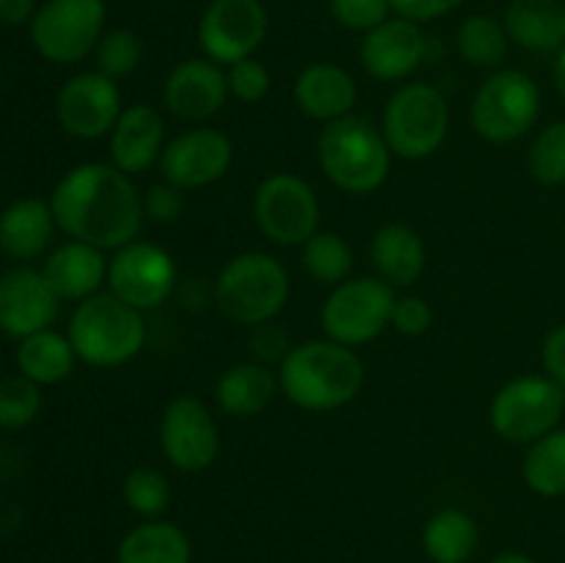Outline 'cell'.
Wrapping results in <instances>:
<instances>
[{
    "label": "cell",
    "mask_w": 565,
    "mask_h": 563,
    "mask_svg": "<svg viewBox=\"0 0 565 563\" xmlns=\"http://www.w3.org/2000/svg\"><path fill=\"white\" fill-rule=\"evenodd\" d=\"M50 208L72 241L97 248L127 246L143 224V199L130 177L108 163L75 166L55 185Z\"/></svg>",
    "instance_id": "obj_1"
},
{
    "label": "cell",
    "mask_w": 565,
    "mask_h": 563,
    "mask_svg": "<svg viewBox=\"0 0 565 563\" xmlns=\"http://www.w3.org/2000/svg\"><path fill=\"white\" fill-rule=\"evenodd\" d=\"M489 563H535V557L524 555V552H500Z\"/></svg>",
    "instance_id": "obj_46"
},
{
    "label": "cell",
    "mask_w": 565,
    "mask_h": 563,
    "mask_svg": "<svg viewBox=\"0 0 565 563\" xmlns=\"http://www.w3.org/2000/svg\"><path fill=\"white\" fill-rule=\"evenodd\" d=\"M42 408V392L36 381L25 375H9L0 381V428H25Z\"/></svg>",
    "instance_id": "obj_35"
},
{
    "label": "cell",
    "mask_w": 565,
    "mask_h": 563,
    "mask_svg": "<svg viewBox=\"0 0 565 563\" xmlns=\"http://www.w3.org/2000/svg\"><path fill=\"white\" fill-rule=\"evenodd\" d=\"M143 59L141 39L132 31H110L97 44V66L108 77H127L138 70Z\"/></svg>",
    "instance_id": "obj_36"
},
{
    "label": "cell",
    "mask_w": 565,
    "mask_h": 563,
    "mask_svg": "<svg viewBox=\"0 0 565 563\" xmlns=\"http://www.w3.org/2000/svg\"><path fill=\"white\" fill-rule=\"evenodd\" d=\"M541 362H544L546 375L565 390V323L555 326L546 334L544 348H541Z\"/></svg>",
    "instance_id": "obj_43"
},
{
    "label": "cell",
    "mask_w": 565,
    "mask_h": 563,
    "mask_svg": "<svg viewBox=\"0 0 565 563\" xmlns=\"http://www.w3.org/2000/svg\"><path fill=\"white\" fill-rule=\"evenodd\" d=\"M163 149V119L149 105H132L121 110L119 121L110 130V155L114 166L125 174H141Z\"/></svg>",
    "instance_id": "obj_21"
},
{
    "label": "cell",
    "mask_w": 565,
    "mask_h": 563,
    "mask_svg": "<svg viewBox=\"0 0 565 563\" xmlns=\"http://www.w3.org/2000/svg\"><path fill=\"white\" fill-rule=\"evenodd\" d=\"M428 53L425 33L412 20H386L364 36L362 64L379 81H401L408 77Z\"/></svg>",
    "instance_id": "obj_18"
},
{
    "label": "cell",
    "mask_w": 565,
    "mask_h": 563,
    "mask_svg": "<svg viewBox=\"0 0 565 563\" xmlns=\"http://www.w3.org/2000/svg\"><path fill=\"white\" fill-rule=\"evenodd\" d=\"M530 174L541 185H563L565 182V121H552L539 132L527 155Z\"/></svg>",
    "instance_id": "obj_33"
},
{
    "label": "cell",
    "mask_w": 565,
    "mask_h": 563,
    "mask_svg": "<svg viewBox=\"0 0 565 563\" xmlns=\"http://www.w3.org/2000/svg\"><path fill=\"white\" fill-rule=\"evenodd\" d=\"M226 75L213 61H182L166 81V108L185 121H204L224 108Z\"/></svg>",
    "instance_id": "obj_19"
},
{
    "label": "cell",
    "mask_w": 565,
    "mask_h": 563,
    "mask_svg": "<svg viewBox=\"0 0 565 563\" xmlns=\"http://www.w3.org/2000/svg\"><path fill=\"white\" fill-rule=\"evenodd\" d=\"M450 127V110L439 88L428 83H408L397 88L384 110V138L395 155L419 160L441 147Z\"/></svg>",
    "instance_id": "obj_6"
},
{
    "label": "cell",
    "mask_w": 565,
    "mask_h": 563,
    "mask_svg": "<svg viewBox=\"0 0 565 563\" xmlns=\"http://www.w3.org/2000/svg\"><path fill=\"white\" fill-rule=\"evenodd\" d=\"M296 103L303 114L329 125L351 114L356 103V83L340 66L312 64L298 75Z\"/></svg>",
    "instance_id": "obj_22"
},
{
    "label": "cell",
    "mask_w": 565,
    "mask_h": 563,
    "mask_svg": "<svg viewBox=\"0 0 565 563\" xmlns=\"http://www.w3.org/2000/svg\"><path fill=\"white\" fill-rule=\"evenodd\" d=\"M395 293L381 279H353L337 285L323 307L326 334L342 346H364L392 326Z\"/></svg>",
    "instance_id": "obj_10"
},
{
    "label": "cell",
    "mask_w": 565,
    "mask_h": 563,
    "mask_svg": "<svg viewBox=\"0 0 565 563\" xmlns=\"http://www.w3.org/2000/svg\"><path fill=\"white\" fill-rule=\"evenodd\" d=\"M226 83H230V92L235 94L237 99H243V103H257V99H263L265 94H268L270 75L259 61L243 59L230 66Z\"/></svg>",
    "instance_id": "obj_38"
},
{
    "label": "cell",
    "mask_w": 565,
    "mask_h": 563,
    "mask_svg": "<svg viewBox=\"0 0 565 563\" xmlns=\"http://www.w3.org/2000/svg\"><path fill=\"white\" fill-rule=\"evenodd\" d=\"M42 274L58 298L86 301V298L97 296L99 285L108 276V263L103 257V248L92 246V243L70 241L50 254Z\"/></svg>",
    "instance_id": "obj_20"
},
{
    "label": "cell",
    "mask_w": 565,
    "mask_h": 563,
    "mask_svg": "<svg viewBox=\"0 0 565 563\" xmlns=\"http://www.w3.org/2000/svg\"><path fill=\"white\" fill-rule=\"evenodd\" d=\"M17 364H20L22 375L36 381L39 386L58 384L72 373L75 348H72L70 337L44 329L22 340L20 351H17Z\"/></svg>",
    "instance_id": "obj_29"
},
{
    "label": "cell",
    "mask_w": 565,
    "mask_h": 563,
    "mask_svg": "<svg viewBox=\"0 0 565 563\" xmlns=\"http://www.w3.org/2000/svg\"><path fill=\"white\" fill-rule=\"evenodd\" d=\"M279 384L296 406L331 412L359 395L364 384L362 359L334 340H312L290 348L281 362Z\"/></svg>",
    "instance_id": "obj_2"
},
{
    "label": "cell",
    "mask_w": 565,
    "mask_h": 563,
    "mask_svg": "<svg viewBox=\"0 0 565 563\" xmlns=\"http://www.w3.org/2000/svg\"><path fill=\"white\" fill-rule=\"evenodd\" d=\"M565 408V390L550 375H522L502 386L491 403V425L513 445H533L557 428Z\"/></svg>",
    "instance_id": "obj_7"
},
{
    "label": "cell",
    "mask_w": 565,
    "mask_h": 563,
    "mask_svg": "<svg viewBox=\"0 0 565 563\" xmlns=\"http://www.w3.org/2000/svg\"><path fill=\"white\" fill-rule=\"evenodd\" d=\"M121 495H125V502L132 511L141 513V517L154 519L169 508L171 486L169 480H166V475L158 472V469L138 467L125 478Z\"/></svg>",
    "instance_id": "obj_34"
},
{
    "label": "cell",
    "mask_w": 565,
    "mask_h": 563,
    "mask_svg": "<svg viewBox=\"0 0 565 563\" xmlns=\"http://www.w3.org/2000/svg\"><path fill=\"white\" fill-rule=\"evenodd\" d=\"M191 539L174 522H143L121 539L119 563H191Z\"/></svg>",
    "instance_id": "obj_26"
},
{
    "label": "cell",
    "mask_w": 565,
    "mask_h": 563,
    "mask_svg": "<svg viewBox=\"0 0 565 563\" xmlns=\"http://www.w3.org/2000/svg\"><path fill=\"white\" fill-rule=\"evenodd\" d=\"M461 3L463 0H392V9H395L403 20L428 22L436 20V17L450 14V11Z\"/></svg>",
    "instance_id": "obj_42"
},
{
    "label": "cell",
    "mask_w": 565,
    "mask_h": 563,
    "mask_svg": "<svg viewBox=\"0 0 565 563\" xmlns=\"http://www.w3.org/2000/svg\"><path fill=\"white\" fill-rule=\"evenodd\" d=\"M160 445L177 469L202 472L218 458V425L202 401L191 395L174 397L163 412Z\"/></svg>",
    "instance_id": "obj_14"
},
{
    "label": "cell",
    "mask_w": 565,
    "mask_h": 563,
    "mask_svg": "<svg viewBox=\"0 0 565 563\" xmlns=\"http://www.w3.org/2000/svg\"><path fill=\"white\" fill-rule=\"evenodd\" d=\"M254 215L268 241L279 246H301L318 232V196L301 177L274 174L254 196Z\"/></svg>",
    "instance_id": "obj_11"
},
{
    "label": "cell",
    "mask_w": 565,
    "mask_h": 563,
    "mask_svg": "<svg viewBox=\"0 0 565 563\" xmlns=\"http://www.w3.org/2000/svg\"><path fill=\"white\" fill-rule=\"evenodd\" d=\"M290 296L285 265L263 252L237 254L215 282V301L230 320L243 326L268 323Z\"/></svg>",
    "instance_id": "obj_5"
},
{
    "label": "cell",
    "mask_w": 565,
    "mask_h": 563,
    "mask_svg": "<svg viewBox=\"0 0 565 563\" xmlns=\"http://www.w3.org/2000/svg\"><path fill=\"white\" fill-rule=\"evenodd\" d=\"M61 127L75 138H99L114 130L121 116V97L114 77L103 72L75 75L55 99Z\"/></svg>",
    "instance_id": "obj_15"
},
{
    "label": "cell",
    "mask_w": 565,
    "mask_h": 563,
    "mask_svg": "<svg viewBox=\"0 0 565 563\" xmlns=\"http://www.w3.org/2000/svg\"><path fill=\"white\" fill-rule=\"evenodd\" d=\"M373 263L386 285L408 287L423 276L425 270V246L414 230L403 224L381 226L373 237Z\"/></svg>",
    "instance_id": "obj_25"
},
{
    "label": "cell",
    "mask_w": 565,
    "mask_h": 563,
    "mask_svg": "<svg viewBox=\"0 0 565 563\" xmlns=\"http://www.w3.org/2000/svg\"><path fill=\"white\" fill-rule=\"evenodd\" d=\"M36 14V0H0V22L22 25Z\"/></svg>",
    "instance_id": "obj_44"
},
{
    "label": "cell",
    "mask_w": 565,
    "mask_h": 563,
    "mask_svg": "<svg viewBox=\"0 0 565 563\" xmlns=\"http://www.w3.org/2000/svg\"><path fill=\"white\" fill-rule=\"evenodd\" d=\"M318 160L337 188L348 193H370L390 174L392 149L367 119L348 114L323 127L318 138Z\"/></svg>",
    "instance_id": "obj_4"
},
{
    "label": "cell",
    "mask_w": 565,
    "mask_h": 563,
    "mask_svg": "<svg viewBox=\"0 0 565 563\" xmlns=\"http://www.w3.org/2000/svg\"><path fill=\"white\" fill-rule=\"evenodd\" d=\"M103 0H47L31 20V42L53 64H77L103 39Z\"/></svg>",
    "instance_id": "obj_9"
},
{
    "label": "cell",
    "mask_w": 565,
    "mask_h": 563,
    "mask_svg": "<svg viewBox=\"0 0 565 563\" xmlns=\"http://www.w3.org/2000/svg\"><path fill=\"white\" fill-rule=\"evenodd\" d=\"M541 92L530 75L519 70L494 72L472 99V125L478 136L494 144H511L535 125Z\"/></svg>",
    "instance_id": "obj_8"
},
{
    "label": "cell",
    "mask_w": 565,
    "mask_h": 563,
    "mask_svg": "<svg viewBox=\"0 0 565 563\" xmlns=\"http://www.w3.org/2000/svg\"><path fill=\"white\" fill-rule=\"evenodd\" d=\"M430 320H434V312H430L425 298H401V301H395V309H392V326H395V331H401V334L406 337L425 334Z\"/></svg>",
    "instance_id": "obj_39"
},
{
    "label": "cell",
    "mask_w": 565,
    "mask_h": 563,
    "mask_svg": "<svg viewBox=\"0 0 565 563\" xmlns=\"http://www.w3.org/2000/svg\"><path fill=\"white\" fill-rule=\"evenodd\" d=\"M555 86H557V94H561V99L565 103V47L561 50V55H557L555 61Z\"/></svg>",
    "instance_id": "obj_45"
},
{
    "label": "cell",
    "mask_w": 565,
    "mask_h": 563,
    "mask_svg": "<svg viewBox=\"0 0 565 563\" xmlns=\"http://www.w3.org/2000/svg\"><path fill=\"white\" fill-rule=\"evenodd\" d=\"M508 39L519 47L550 53L565 47V6L561 0H513L505 11Z\"/></svg>",
    "instance_id": "obj_23"
},
{
    "label": "cell",
    "mask_w": 565,
    "mask_h": 563,
    "mask_svg": "<svg viewBox=\"0 0 565 563\" xmlns=\"http://www.w3.org/2000/svg\"><path fill=\"white\" fill-rule=\"evenodd\" d=\"M147 340L141 309L130 307L114 293L81 301L70 320V342L75 357L94 368H116L136 357Z\"/></svg>",
    "instance_id": "obj_3"
},
{
    "label": "cell",
    "mask_w": 565,
    "mask_h": 563,
    "mask_svg": "<svg viewBox=\"0 0 565 563\" xmlns=\"http://www.w3.org/2000/svg\"><path fill=\"white\" fill-rule=\"evenodd\" d=\"M458 50L472 66H500L508 55V31L494 17H469L458 31Z\"/></svg>",
    "instance_id": "obj_32"
},
{
    "label": "cell",
    "mask_w": 565,
    "mask_h": 563,
    "mask_svg": "<svg viewBox=\"0 0 565 563\" xmlns=\"http://www.w3.org/2000/svg\"><path fill=\"white\" fill-rule=\"evenodd\" d=\"M182 208H185V202H182L180 188L171 185V182L152 185L147 196H143V215H149L152 221H160V224H169V221L180 219Z\"/></svg>",
    "instance_id": "obj_40"
},
{
    "label": "cell",
    "mask_w": 565,
    "mask_h": 563,
    "mask_svg": "<svg viewBox=\"0 0 565 563\" xmlns=\"http://www.w3.org/2000/svg\"><path fill=\"white\" fill-rule=\"evenodd\" d=\"M276 395V379L265 364L243 362L232 364L215 386L221 408L232 417H254L263 412Z\"/></svg>",
    "instance_id": "obj_27"
},
{
    "label": "cell",
    "mask_w": 565,
    "mask_h": 563,
    "mask_svg": "<svg viewBox=\"0 0 565 563\" xmlns=\"http://www.w3.org/2000/svg\"><path fill=\"white\" fill-rule=\"evenodd\" d=\"M303 268L323 285H342L353 268L351 246L337 232H315L303 243Z\"/></svg>",
    "instance_id": "obj_31"
},
{
    "label": "cell",
    "mask_w": 565,
    "mask_h": 563,
    "mask_svg": "<svg viewBox=\"0 0 565 563\" xmlns=\"http://www.w3.org/2000/svg\"><path fill=\"white\" fill-rule=\"evenodd\" d=\"M252 351L254 357L263 359V362H276V359H281L285 362V357L290 351H287V334L279 329L276 323H259L254 326V334H252Z\"/></svg>",
    "instance_id": "obj_41"
},
{
    "label": "cell",
    "mask_w": 565,
    "mask_h": 563,
    "mask_svg": "<svg viewBox=\"0 0 565 563\" xmlns=\"http://www.w3.org/2000/svg\"><path fill=\"white\" fill-rule=\"evenodd\" d=\"M55 215L42 199H20L0 213V248L14 259H33L50 246Z\"/></svg>",
    "instance_id": "obj_24"
},
{
    "label": "cell",
    "mask_w": 565,
    "mask_h": 563,
    "mask_svg": "<svg viewBox=\"0 0 565 563\" xmlns=\"http://www.w3.org/2000/svg\"><path fill=\"white\" fill-rule=\"evenodd\" d=\"M478 524L461 508H445L425 524L423 544L434 563H467L478 550Z\"/></svg>",
    "instance_id": "obj_28"
},
{
    "label": "cell",
    "mask_w": 565,
    "mask_h": 563,
    "mask_svg": "<svg viewBox=\"0 0 565 563\" xmlns=\"http://www.w3.org/2000/svg\"><path fill=\"white\" fill-rule=\"evenodd\" d=\"M392 0H331V14L351 31H373L390 20Z\"/></svg>",
    "instance_id": "obj_37"
},
{
    "label": "cell",
    "mask_w": 565,
    "mask_h": 563,
    "mask_svg": "<svg viewBox=\"0 0 565 563\" xmlns=\"http://www.w3.org/2000/svg\"><path fill=\"white\" fill-rule=\"evenodd\" d=\"M268 31V14L259 0H213L199 22V42L218 64L252 59Z\"/></svg>",
    "instance_id": "obj_13"
},
{
    "label": "cell",
    "mask_w": 565,
    "mask_h": 563,
    "mask_svg": "<svg viewBox=\"0 0 565 563\" xmlns=\"http://www.w3.org/2000/svg\"><path fill=\"white\" fill-rule=\"evenodd\" d=\"M524 480L541 497L565 495V428L550 431L533 442L524 458Z\"/></svg>",
    "instance_id": "obj_30"
},
{
    "label": "cell",
    "mask_w": 565,
    "mask_h": 563,
    "mask_svg": "<svg viewBox=\"0 0 565 563\" xmlns=\"http://www.w3.org/2000/svg\"><path fill=\"white\" fill-rule=\"evenodd\" d=\"M61 298L47 285L44 274L17 268L0 276V329L11 337H31L58 318Z\"/></svg>",
    "instance_id": "obj_17"
},
{
    "label": "cell",
    "mask_w": 565,
    "mask_h": 563,
    "mask_svg": "<svg viewBox=\"0 0 565 563\" xmlns=\"http://www.w3.org/2000/svg\"><path fill=\"white\" fill-rule=\"evenodd\" d=\"M174 259L154 243H127L108 265L110 293L141 312L160 307L174 293Z\"/></svg>",
    "instance_id": "obj_12"
},
{
    "label": "cell",
    "mask_w": 565,
    "mask_h": 563,
    "mask_svg": "<svg viewBox=\"0 0 565 563\" xmlns=\"http://www.w3.org/2000/svg\"><path fill=\"white\" fill-rule=\"evenodd\" d=\"M232 166V144L224 132L213 127H196L191 132L177 136L160 158L163 180L185 188H202L221 180Z\"/></svg>",
    "instance_id": "obj_16"
}]
</instances>
